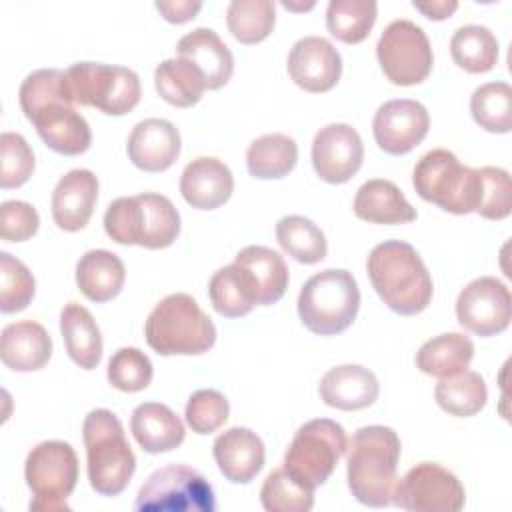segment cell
<instances>
[{
    "label": "cell",
    "instance_id": "cell-47",
    "mask_svg": "<svg viewBox=\"0 0 512 512\" xmlns=\"http://www.w3.org/2000/svg\"><path fill=\"white\" fill-rule=\"evenodd\" d=\"M36 208L22 200H6L0 206V236L6 242H24L38 232Z\"/></svg>",
    "mask_w": 512,
    "mask_h": 512
},
{
    "label": "cell",
    "instance_id": "cell-39",
    "mask_svg": "<svg viewBox=\"0 0 512 512\" xmlns=\"http://www.w3.org/2000/svg\"><path fill=\"white\" fill-rule=\"evenodd\" d=\"M226 24L238 42H262L274 30L276 6L272 0H232L226 10Z\"/></svg>",
    "mask_w": 512,
    "mask_h": 512
},
{
    "label": "cell",
    "instance_id": "cell-10",
    "mask_svg": "<svg viewBox=\"0 0 512 512\" xmlns=\"http://www.w3.org/2000/svg\"><path fill=\"white\" fill-rule=\"evenodd\" d=\"M24 478L34 494L30 510H70L66 500L78 482V456L64 440L40 442L26 456Z\"/></svg>",
    "mask_w": 512,
    "mask_h": 512
},
{
    "label": "cell",
    "instance_id": "cell-18",
    "mask_svg": "<svg viewBox=\"0 0 512 512\" xmlns=\"http://www.w3.org/2000/svg\"><path fill=\"white\" fill-rule=\"evenodd\" d=\"M288 74L306 92H328L342 76V56L322 36H304L290 48Z\"/></svg>",
    "mask_w": 512,
    "mask_h": 512
},
{
    "label": "cell",
    "instance_id": "cell-16",
    "mask_svg": "<svg viewBox=\"0 0 512 512\" xmlns=\"http://www.w3.org/2000/svg\"><path fill=\"white\" fill-rule=\"evenodd\" d=\"M364 144L356 128L334 122L320 128L312 142V166L328 184L348 182L362 166Z\"/></svg>",
    "mask_w": 512,
    "mask_h": 512
},
{
    "label": "cell",
    "instance_id": "cell-48",
    "mask_svg": "<svg viewBox=\"0 0 512 512\" xmlns=\"http://www.w3.org/2000/svg\"><path fill=\"white\" fill-rule=\"evenodd\" d=\"M154 6L164 16V20H168L172 24H184L200 12L202 2H198V0H170V2L158 0Z\"/></svg>",
    "mask_w": 512,
    "mask_h": 512
},
{
    "label": "cell",
    "instance_id": "cell-49",
    "mask_svg": "<svg viewBox=\"0 0 512 512\" xmlns=\"http://www.w3.org/2000/svg\"><path fill=\"white\" fill-rule=\"evenodd\" d=\"M412 6L430 20H446L458 10L456 0H430V2H412Z\"/></svg>",
    "mask_w": 512,
    "mask_h": 512
},
{
    "label": "cell",
    "instance_id": "cell-20",
    "mask_svg": "<svg viewBox=\"0 0 512 512\" xmlns=\"http://www.w3.org/2000/svg\"><path fill=\"white\" fill-rule=\"evenodd\" d=\"M98 200V178L86 168H74L64 174L52 192V218L66 232L82 230L94 212Z\"/></svg>",
    "mask_w": 512,
    "mask_h": 512
},
{
    "label": "cell",
    "instance_id": "cell-27",
    "mask_svg": "<svg viewBox=\"0 0 512 512\" xmlns=\"http://www.w3.org/2000/svg\"><path fill=\"white\" fill-rule=\"evenodd\" d=\"M354 214L370 224H406L416 220V210L402 190L384 178L364 182L354 198Z\"/></svg>",
    "mask_w": 512,
    "mask_h": 512
},
{
    "label": "cell",
    "instance_id": "cell-4",
    "mask_svg": "<svg viewBox=\"0 0 512 512\" xmlns=\"http://www.w3.org/2000/svg\"><path fill=\"white\" fill-rule=\"evenodd\" d=\"M82 440L90 486L102 496L124 492L136 470V456L120 418L106 408L88 412L82 422Z\"/></svg>",
    "mask_w": 512,
    "mask_h": 512
},
{
    "label": "cell",
    "instance_id": "cell-44",
    "mask_svg": "<svg viewBox=\"0 0 512 512\" xmlns=\"http://www.w3.org/2000/svg\"><path fill=\"white\" fill-rule=\"evenodd\" d=\"M34 172V152L24 136L16 132L0 134V186L18 188Z\"/></svg>",
    "mask_w": 512,
    "mask_h": 512
},
{
    "label": "cell",
    "instance_id": "cell-36",
    "mask_svg": "<svg viewBox=\"0 0 512 512\" xmlns=\"http://www.w3.org/2000/svg\"><path fill=\"white\" fill-rule=\"evenodd\" d=\"M452 60L470 74H484L496 66L498 40L480 24L460 26L450 38Z\"/></svg>",
    "mask_w": 512,
    "mask_h": 512
},
{
    "label": "cell",
    "instance_id": "cell-11",
    "mask_svg": "<svg viewBox=\"0 0 512 512\" xmlns=\"http://www.w3.org/2000/svg\"><path fill=\"white\" fill-rule=\"evenodd\" d=\"M138 512H214L216 498L210 482L186 464L154 470L140 486L134 502Z\"/></svg>",
    "mask_w": 512,
    "mask_h": 512
},
{
    "label": "cell",
    "instance_id": "cell-26",
    "mask_svg": "<svg viewBox=\"0 0 512 512\" xmlns=\"http://www.w3.org/2000/svg\"><path fill=\"white\" fill-rule=\"evenodd\" d=\"M130 430L138 446L148 454L170 452L178 448L186 436L178 414L160 402L138 404L130 418Z\"/></svg>",
    "mask_w": 512,
    "mask_h": 512
},
{
    "label": "cell",
    "instance_id": "cell-46",
    "mask_svg": "<svg viewBox=\"0 0 512 512\" xmlns=\"http://www.w3.org/2000/svg\"><path fill=\"white\" fill-rule=\"evenodd\" d=\"M482 202L476 214L488 220H502L510 216V174L498 166H482Z\"/></svg>",
    "mask_w": 512,
    "mask_h": 512
},
{
    "label": "cell",
    "instance_id": "cell-28",
    "mask_svg": "<svg viewBox=\"0 0 512 512\" xmlns=\"http://www.w3.org/2000/svg\"><path fill=\"white\" fill-rule=\"evenodd\" d=\"M60 332L72 362L84 370H94L102 360V334L90 314L78 302H68L60 312Z\"/></svg>",
    "mask_w": 512,
    "mask_h": 512
},
{
    "label": "cell",
    "instance_id": "cell-8",
    "mask_svg": "<svg viewBox=\"0 0 512 512\" xmlns=\"http://www.w3.org/2000/svg\"><path fill=\"white\" fill-rule=\"evenodd\" d=\"M346 448L344 428L330 418H316L296 430L282 468L304 488L316 490L332 476Z\"/></svg>",
    "mask_w": 512,
    "mask_h": 512
},
{
    "label": "cell",
    "instance_id": "cell-29",
    "mask_svg": "<svg viewBox=\"0 0 512 512\" xmlns=\"http://www.w3.org/2000/svg\"><path fill=\"white\" fill-rule=\"evenodd\" d=\"M234 264L242 266L252 276L256 286V302L260 306L276 304L284 296L290 276L284 258L276 250L252 244L236 254Z\"/></svg>",
    "mask_w": 512,
    "mask_h": 512
},
{
    "label": "cell",
    "instance_id": "cell-31",
    "mask_svg": "<svg viewBox=\"0 0 512 512\" xmlns=\"http://www.w3.org/2000/svg\"><path fill=\"white\" fill-rule=\"evenodd\" d=\"M474 342L460 332H446L430 338L416 352V368L428 376L446 378L470 366Z\"/></svg>",
    "mask_w": 512,
    "mask_h": 512
},
{
    "label": "cell",
    "instance_id": "cell-24",
    "mask_svg": "<svg viewBox=\"0 0 512 512\" xmlns=\"http://www.w3.org/2000/svg\"><path fill=\"white\" fill-rule=\"evenodd\" d=\"M176 56L202 72L208 90H218L232 78L234 56L212 28H196L184 34L176 44Z\"/></svg>",
    "mask_w": 512,
    "mask_h": 512
},
{
    "label": "cell",
    "instance_id": "cell-7",
    "mask_svg": "<svg viewBox=\"0 0 512 512\" xmlns=\"http://www.w3.org/2000/svg\"><path fill=\"white\" fill-rule=\"evenodd\" d=\"M358 308V282L344 268H326L310 276L298 294V316L318 336L344 332L356 320Z\"/></svg>",
    "mask_w": 512,
    "mask_h": 512
},
{
    "label": "cell",
    "instance_id": "cell-3",
    "mask_svg": "<svg viewBox=\"0 0 512 512\" xmlns=\"http://www.w3.org/2000/svg\"><path fill=\"white\" fill-rule=\"evenodd\" d=\"M106 234L124 246L168 248L180 232V214L170 198L156 192L120 196L104 212Z\"/></svg>",
    "mask_w": 512,
    "mask_h": 512
},
{
    "label": "cell",
    "instance_id": "cell-42",
    "mask_svg": "<svg viewBox=\"0 0 512 512\" xmlns=\"http://www.w3.org/2000/svg\"><path fill=\"white\" fill-rule=\"evenodd\" d=\"M36 292L32 272L8 252H0V310L4 314L24 310Z\"/></svg>",
    "mask_w": 512,
    "mask_h": 512
},
{
    "label": "cell",
    "instance_id": "cell-21",
    "mask_svg": "<svg viewBox=\"0 0 512 512\" xmlns=\"http://www.w3.org/2000/svg\"><path fill=\"white\" fill-rule=\"evenodd\" d=\"M212 454L222 476L234 484H248L264 466V442L250 428L234 426L216 436Z\"/></svg>",
    "mask_w": 512,
    "mask_h": 512
},
{
    "label": "cell",
    "instance_id": "cell-37",
    "mask_svg": "<svg viewBox=\"0 0 512 512\" xmlns=\"http://www.w3.org/2000/svg\"><path fill=\"white\" fill-rule=\"evenodd\" d=\"M276 240L288 256L300 264H316L324 260L328 242L324 232L306 216L290 214L278 220Z\"/></svg>",
    "mask_w": 512,
    "mask_h": 512
},
{
    "label": "cell",
    "instance_id": "cell-32",
    "mask_svg": "<svg viewBox=\"0 0 512 512\" xmlns=\"http://www.w3.org/2000/svg\"><path fill=\"white\" fill-rule=\"evenodd\" d=\"M208 296L214 310L226 318L246 316L256 302V286L248 270L238 264L216 270L208 282Z\"/></svg>",
    "mask_w": 512,
    "mask_h": 512
},
{
    "label": "cell",
    "instance_id": "cell-40",
    "mask_svg": "<svg viewBox=\"0 0 512 512\" xmlns=\"http://www.w3.org/2000/svg\"><path fill=\"white\" fill-rule=\"evenodd\" d=\"M470 112L476 124L494 134L512 128V88L508 82H488L470 96Z\"/></svg>",
    "mask_w": 512,
    "mask_h": 512
},
{
    "label": "cell",
    "instance_id": "cell-12",
    "mask_svg": "<svg viewBox=\"0 0 512 512\" xmlns=\"http://www.w3.org/2000/svg\"><path fill=\"white\" fill-rule=\"evenodd\" d=\"M376 56L384 76L396 86H414L428 78L434 54L426 32L412 20L390 22L376 44Z\"/></svg>",
    "mask_w": 512,
    "mask_h": 512
},
{
    "label": "cell",
    "instance_id": "cell-23",
    "mask_svg": "<svg viewBox=\"0 0 512 512\" xmlns=\"http://www.w3.org/2000/svg\"><path fill=\"white\" fill-rule=\"evenodd\" d=\"M378 392L380 384L376 374L358 364H342L330 368L318 384L322 402L344 412L372 406L378 398Z\"/></svg>",
    "mask_w": 512,
    "mask_h": 512
},
{
    "label": "cell",
    "instance_id": "cell-25",
    "mask_svg": "<svg viewBox=\"0 0 512 512\" xmlns=\"http://www.w3.org/2000/svg\"><path fill=\"white\" fill-rule=\"evenodd\" d=\"M50 356L52 338L42 324L34 320H22L4 326L0 338V358L10 370H40L48 364Z\"/></svg>",
    "mask_w": 512,
    "mask_h": 512
},
{
    "label": "cell",
    "instance_id": "cell-9",
    "mask_svg": "<svg viewBox=\"0 0 512 512\" xmlns=\"http://www.w3.org/2000/svg\"><path fill=\"white\" fill-rule=\"evenodd\" d=\"M66 84L74 104L96 108L108 116H122L140 102V78L134 70L104 62H76L66 70Z\"/></svg>",
    "mask_w": 512,
    "mask_h": 512
},
{
    "label": "cell",
    "instance_id": "cell-30",
    "mask_svg": "<svg viewBox=\"0 0 512 512\" xmlns=\"http://www.w3.org/2000/svg\"><path fill=\"white\" fill-rule=\"evenodd\" d=\"M124 280V264L110 250H88L76 264V284L92 302H108L116 298Z\"/></svg>",
    "mask_w": 512,
    "mask_h": 512
},
{
    "label": "cell",
    "instance_id": "cell-22",
    "mask_svg": "<svg viewBox=\"0 0 512 512\" xmlns=\"http://www.w3.org/2000/svg\"><path fill=\"white\" fill-rule=\"evenodd\" d=\"M234 190L230 168L212 156H200L186 164L180 176L182 198L198 210H214L228 202Z\"/></svg>",
    "mask_w": 512,
    "mask_h": 512
},
{
    "label": "cell",
    "instance_id": "cell-15",
    "mask_svg": "<svg viewBox=\"0 0 512 512\" xmlns=\"http://www.w3.org/2000/svg\"><path fill=\"white\" fill-rule=\"evenodd\" d=\"M428 110L410 98L384 102L372 120L376 144L392 156H402L414 150L428 134Z\"/></svg>",
    "mask_w": 512,
    "mask_h": 512
},
{
    "label": "cell",
    "instance_id": "cell-5",
    "mask_svg": "<svg viewBox=\"0 0 512 512\" xmlns=\"http://www.w3.org/2000/svg\"><path fill=\"white\" fill-rule=\"evenodd\" d=\"M144 336L160 356H192L214 346L216 326L190 294L176 292L152 308L144 324Z\"/></svg>",
    "mask_w": 512,
    "mask_h": 512
},
{
    "label": "cell",
    "instance_id": "cell-13",
    "mask_svg": "<svg viewBox=\"0 0 512 512\" xmlns=\"http://www.w3.org/2000/svg\"><path fill=\"white\" fill-rule=\"evenodd\" d=\"M398 508L412 512H458L464 508L462 482L436 462H420L392 488L390 498Z\"/></svg>",
    "mask_w": 512,
    "mask_h": 512
},
{
    "label": "cell",
    "instance_id": "cell-45",
    "mask_svg": "<svg viewBox=\"0 0 512 512\" xmlns=\"http://www.w3.org/2000/svg\"><path fill=\"white\" fill-rule=\"evenodd\" d=\"M230 414V404L226 396L212 388L196 390L186 402V422L196 434H212L216 432Z\"/></svg>",
    "mask_w": 512,
    "mask_h": 512
},
{
    "label": "cell",
    "instance_id": "cell-2",
    "mask_svg": "<svg viewBox=\"0 0 512 512\" xmlns=\"http://www.w3.org/2000/svg\"><path fill=\"white\" fill-rule=\"evenodd\" d=\"M348 488L352 496L370 508H384L392 500L396 468L400 460V438L390 426H362L348 442Z\"/></svg>",
    "mask_w": 512,
    "mask_h": 512
},
{
    "label": "cell",
    "instance_id": "cell-41",
    "mask_svg": "<svg viewBox=\"0 0 512 512\" xmlns=\"http://www.w3.org/2000/svg\"><path fill=\"white\" fill-rule=\"evenodd\" d=\"M260 502L268 512H308L314 506V490L298 484L284 468H276L260 488Z\"/></svg>",
    "mask_w": 512,
    "mask_h": 512
},
{
    "label": "cell",
    "instance_id": "cell-14",
    "mask_svg": "<svg viewBox=\"0 0 512 512\" xmlns=\"http://www.w3.org/2000/svg\"><path fill=\"white\" fill-rule=\"evenodd\" d=\"M460 326L476 336H496L510 326L512 296L504 282L494 276H480L468 282L456 300Z\"/></svg>",
    "mask_w": 512,
    "mask_h": 512
},
{
    "label": "cell",
    "instance_id": "cell-43",
    "mask_svg": "<svg viewBox=\"0 0 512 512\" xmlns=\"http://www.w3.org/2000/svg\"><path fill=\"white\" fill-rule=\"evenodd\" d=\"M152 374L154 368L150 358L134 346L116 350L108 360L106 378L116 390L122 392H140L148 388V384L152 382Z\"/></svg>",
    "mask_w": 512,
    "mask_h": 512
},
{
    "label": "cell",
    "instance_id": "cell-35",
    "mask_svg": "<svg viewBox=\"0 0 512 512\" xmlns=\"http://www.w3.org/2000/svg\"><path fill=\"white\" fill-rule=\"evenodd\" d=\"M434 398L438 406L452 416H474L488 400V388L484 378L474 370H462L458 374L440 378L434 388Z\"/></svg>",
    "mask_w": 512,
    "mask_h": 512
},
{
    "label": "cell",
    "instance_id": "cell-6",
    "mask_svg": "<svg viewBox=\"0 0 512 512\" xmlns=\"http://www.w3.org/2000/svg\"><path fill=\"white\" fill-rule=\"evenodd\" d=\"M416 194L450 214H470L482 202L480 168L460 164L456 154L444 148L426 152L414 166Z\"/></svg>",
    "mask_w": 512,
    "mask_h": 512
},
{
    "label": "cell",
    "instance_id": "cell-17",
    "mask_svg": "<svg viewBox=\"0 0 512 512\" xmlns=\"http://www.w3.org/2000/svg\"><path fill=\"white\" fill-rule=\"evenodd\" d=\"M26 118L36 126L44 144L62 156H78L90 148V126L68 98L46 102L26 114Z\"/></svg>",
    "mask_w": 512,
    "mask_h": 512
},
{
    "label": "cell",
    "instance_id": "cell-38",
    "mask_svg": "<svg viewBox=\"0 0 512 512\" xmlns=\"http://www.w3.org/2000/svg\"><path fill=\"white\" fill-rule=\"evenodd\" d=\"M376 14L374 0H332L326 8V28L340 42L358 44L368 38Z\"/></svg>",
    "mask_w": 512,
    "mask_h": 512
},
{
    "label": "cell",
    "instance_id": "cell-34",
    "mask_svg": "<svg viewBox=\"0 0 512 512\" xmlns=\"http://www.w3.org/2000/svg\"><path fill=\"white\" fill-rule=\"evenodd\" d=\"M298 162V144L294 138L274 132L256 138L246 150L250 176L260 180L284 178Z\"/></svg>",
    "mask_w": 512,
    "mask_h": 512
},
{
    "label": "cell",
    "instance_id": "cell-19",
    "mask_svg": "<svg viewBox=\"0 0 512 512\" xmlns=\"http://www.w3.org/2000/svg\"><path fill=\"white\" fill-rule=\"evenodd\" d=\"M180 132L164 118H146L138 122L128 136V158L144 172H164L180 156Z\"/></svg>",
    "mask_w": 512,
    "mask_h": 512
},
{
    "label": "cell",
    "instance_id": "cell-33",
    "mask_svg": "<svg viewBox=\"0 0 512 512\" xmlns=\"http://www.w3.org/2000/svg\"><path fill=\"white\" fill-rule=\"evenodd\" d=\"M154 84L162 100L176 108H188L200 102L206 86L202 72L184 58L162 60L154 70Z\"/></svg>",
    "mask_w": 512,
    "mask_h": 512
},
{
    "label": "cell",
    "instance_id": "cell-1",
    "mask_svg": "<svg viewBox=\"0 0 512 512\" xmlns=\"http://www.w3.org/2000/svg\"><path fill=\"white\" fill-rule=\"evenodd\" d=\"M368 278L382 302L400 316H416L428 308L434 292L432 276L416 252L404 240H384L372 248L366 260Z\"/></svg>",
    "mask_w": 512,
    "mask_h": 512
}]
</instances>
